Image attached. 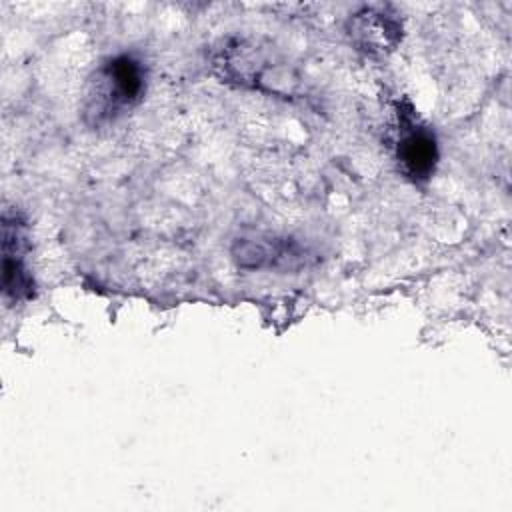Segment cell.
I'll return each mask as SVG.
<instances>
[{
  "label": "cell",
  "instance_id": "1",
  "mask_svg": "<svg viewBox=\"0 0 512 512\" xmlns=\"http://www.w3.org/2000/svg\"><path fill=\"white\" fill-rule=\"evenodd\" d=\"M212 70L222 82L272 96L294 98L302 92V76L272 46L254 38L222 40L212 52Z\"/></svg>",
  "mask_w": 512,
  "mask_h": 512
},
{
  "label": "cell",
  "instance_id": "2",
  "mask_svg": "<svg viewBox=\"0 0 512 512\" xmlns=\"http://www.w3.org/2000/svg\"><path fill=\"white\" fill-rule=\"evenodd\" d=\"M148 86V66L134 52H120L92 72L82 104V120L88 128H106L144 98Z\"/></svg>",
  "mask_w": 512,
  "mask_h": 512
},
{
  "label": "cell",
  "instance_id": "3",
  "mask_svg": "<svg viewBox=\"0 0 512 512\" xmlns=\"http://www.w3.org/2000/svg\"><path fill=\"white\" fill-rule=\"evenodd\" d=\"M394 128L392 148L398 172L412 184L422 186L432 180L440 162V148L434 128L418 114L416 106L400 96L392 104Z\"/></svg>",
  "mask_w": 512,
  "mask_h": 512
},
{
  "label": "cell",
  "instance_id": "4",
  "mask_svg": "<svg viewBox=\"0 0 512 512\" xmlns=\"http://www.w3.org/2000/svg\"><path fill=\"white\" fill-rule=\"evenodd\" d=\"M30 236L26 216L16 208L2 210V296L8 306L36 296V282L28 266Z\"/></svg>",
  "mask_w": 512,
  "mask_h": 512
},
{
  "label": "cell",
  "instance_id": "5",
  "mask_svg": "<svg viewBox=\"0 0 512 512\" xmlns=\"http://www.w3.org/2000/svg\"><path fill=\"white\" fill-rule=\"evenodd\" d=\"M350 44L370 58L392 54L404 36V22L392 4H364L346 20Z\"/></svg>",
  "mask_w": 512,
  "mask_h": 512
},
{
  "label": "cell",
  "instance_id": "6",
  "mask_svg": "<svg viewBox=\"0 0 512 512\" xmlns=\"http://www.w3.org/2000/svg\"><path fill=\"white\" fill-rule=\"evenodd\" d=\"M230 256L242 270H296L310 260L306 246L276 234L240 236L232 242Z\"/></svg>",
  "mask_w": 512,
  "mask_h": 512
}]
</instances>
